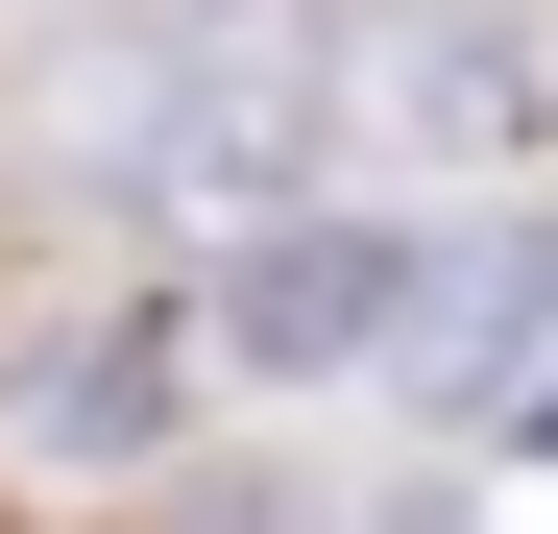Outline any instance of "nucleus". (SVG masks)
<instances>
[{
  "instance_id": "1",
  "label": "nucleus",
  "mask_w": 558,
  "mask_h": 534,
  "mask_svg": "<svg viewBox=\"0 0 558 534\" xmlns=\"http://www.w3.org/2000/svg\"><path fill=\"white\" fill-rule=\"evenodd\" d=\"M461 219H243V267H195V340L243 389H413V316H437Z\"/></svg>"
},
{
  "instance_id": "4",
  "label": "nucleus",
  "mask_w": 558,
  "mask_h": 534,
  "mask_svg": "<svg viewBox=\"0 0 558 534\" xmlns=\"http://www.w3.org/2000/svg\"><path fill=\"white\" fill-rule=\"evenodd\" d=\"M195 365H219V340H195V316L146 292V316H98V340H49V365L0 389V437H25L49 486H122V462H170V413H195Z\"/></svg>"
},
{
  "instance_id": "5",
  "label": "nucleus",
  "mask_w": 558,
  "mask_h": 534,
  "mask_svg": "<svg viewBox=\"0 0 558 534\" xmlns=\"http://www.w3.org/2000/svg\"><path fill=\"white\" fill-rule=\"evenodd\" d=\"M534 340H558V243H534V219H461L437 316H413V389H510Z\"/></svg>"
},
{
  "instance_id": "2",
  "label": "nucleus",
  "mask_w": 558,
  "mask_h": 534,
  "mask_svg": "<svg viewBox=\"0 0 558 534\" xmlns=\"http://www.w3.org/2000/svg\"><path fill=\"white\" fill-rule=\"evenodd\" d=\"M316 146H340V73H316V49H267V25L146 49V73H122V122H98V170H122V195H170V219H292V195H316Z\"/></svg>"
},
{
  "instance_id": "6",
  "label": "nucleus",
  "mask_w": 558,
  "mask_h": 534,
  "mask_svg": "<svg viewBox=\"0 0 558 534\" xmlns=\"http://www.w3.org/2000/svg\"><path fill=\"white\" fill-rule=\"evenodd\" d=\"M510 437H534V462H558V365H534V389H510Z\"/></svg>"
},
{
  "instance_id": "3",
  "label": "nucleus",
  "mask_w": 558,
  "mask_h": 534,
  "mask_svg": "<svg viewBox=\"0 0 558 534\" xmlns=\"http://www.w3.org/2000/svg\"><path fill=\"white\" fill-rule=\"evenodd\" d=\"M364 98L437 170H534L558 146V25L534 0H389V25H364Z\"/></svg>"
}]
</instances>
